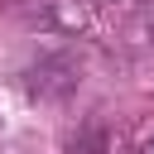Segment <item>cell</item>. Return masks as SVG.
Returning a JSON list of instances; mask_svg holds the SVG:
<instances>
[{
  "label": "cell",
  "instance_id": "7a4b0ae2",
  "mask_svg": "<svg viewBox=\"0 0 154 154\" xmlns=\"http://www.w3.org/2000/svg\"><path fill=\"white\" fill-rule=\"evenodd\" d=\"M63 154H106V125H96V120H82V125L67 135Z\"/></svg>",
  "mask_w": 154,
  "mask_h": 154
},
{
  "label": "cell",
  "instance_id": "6da1fadb",
  "mask_svg": "<svg viewBox=\"0 0 154 154\" xmlns=\"http://www.w3.org/2000/svg\"><path fill=\"white\" fill-rule=\"evenodd\" d=\"M19 87L29 91V101L63 106V101L82 87V63H77V53H67V48H43L38 58H29V63L19 67Z\"/></svg>",
  "mask_w": 154,
  "mask_h": 154
},
{
  "label": "cell",
  "instance_id": "3957f363",
  "mask_svg": "<svg viewBox=\"0 0 154 154\" xmlns=\"http://www.w3.org/2000/svg\"><path fill=\"white\" fill-rule=\"evenodd\" d=\"M144 154H154V144H149V149H144Z\"/></svg>",
  "mask_w": 154,
  "mask_h": 154
}]
</instances>
